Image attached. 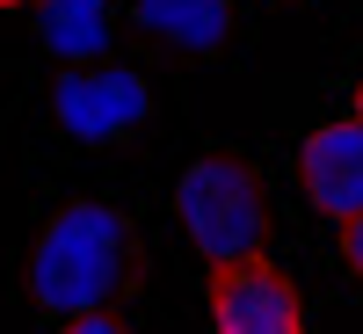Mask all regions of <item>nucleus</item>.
Wrapping results in <instances>:
<instances>
[{
	"label": "nucleus",
	"mask_w": 363,
	"mask_h": 334,
	"mask_svg": "<svg viewBox=\"0 0 363 334\" xmlns=\"http://www.w3.org/2000/svg\"><path fill=\"white\" fill-rule=\"evenodd\" d=\"M131 284V218L116 204H66L29 247V298L58 320L109 313L116 291Z\"/></svg>",
	"instance_id": "1"
},
{
	"label": "nucleus",
	"mask_w": 363,
	"mask_h": 334,
	"mask_svg": "<svg viewBox=\"0 0 363 334\" xmlns=\"http://www.w3.org/2000/svg\"><path fill=\"white\" fill-rule=\"evenodd\" d=\"M174 218L189 233V247L211 262V269H233V262H262V233H269V211H262V182L211 153V160H189L174 182Z\"/></svg>",
	"instance_id": "2"
},
{
	"label": "nucleus",
	"mask_w": 363,
	"mask_h": 334,
	"mask_svg": "<svg viewBox=\"0 0 363 334\" xmlns=\"http://www.w3.org/2000/svg\"><path fill=\"white\" fill-rule=\"evenodd\" d=\"M51 116H58L66 138L109 145V138H124L153 116V87H145L138 66H73L51 87Z\"/></svg>",
	"instance_id": "3"
},
{
	"label": "nucleus",
	"mask_w": 363,
	"mask_h": 334,
	"mask_svg": "<svg viewBox=\"0 0 363 334\" xmlns=\"http://www.w3.org/2000/svg\"><path fill=\"white\" fill-rule=\"evenodd\" d=\"M211 334H306L298 284L277 262L211 269Z\"/></svg>",
	"instance_id": "4"
},
{
	"label": "nucleus",
	"mask_w": 363,
	"mask_h": 334,
	"mask_svg": "<svg viewBox=\"0 0 363 334\" xmlns=\"http://www.w3.org/2000/svg\"><path fill=\"white\" fill-rule=\"evenodd\" d=\"M298 174H306L313 211H327L335 226L363 218V124L342 116V124H320L298 153Z\"/></svg>",
	"instance_id": "5"
},
{
	"label": "nucleus",
	"mask_w": 363,
	"mask_h": 334,
	"mask_svg": "<svg viewBox=\"0 0 363 334\" xmlns=\"http://www.w3.org/2000/svg\"><path fill=\"white\" fill-rule=\"evenodd\" d=\"M116 0H37V44L66 66H102Z\"/></svg>",
	"instance_id": "6"
},
{
	"label": "nucleus",
	"mask_w": 363,
	"mask_h": 334,
	"mask_svg": "<svg viewBox=\"0 0 363 334\" xmlns=\"http://www.w3.org/2000/svg\"><path fill=\"white\" fill-rule=\"evenodd\" d=\"M131 22L174 51H225L233 0H131Z\"/></svg>",
	"instance_id": "7"
},
{
	"label": "nucleus",
	"mask_w": 363,
	"mask_h": 334,
	"mask_svg": "<svg viewBox=\"0 0 363 334\" xmlns=\"http://www.w3.org/2000/svg\"><path fill=\"white\" fill-rule=\"evenodd\" d=\"M58 334H124V320H109V313H80V320H66Z\"/></svg>",
	"instance_id": "8"
},
{
	"label": "nucleus",
	"mask_w": 363,
	"mask_h": 334,
	"mask_svg": "<svg viewBox=\"0 0 363 334\" xmlns=\"http://www.w3.org/2000/svg\"><path fill=\"white\" fill-rule=\"evenodd\" d=\"M342 247H349V269L363 277V218H349V226H342Z\"/></svg>",
	"instance_id": "9"
},
{
	"label": "nucleus",
	"mask_w": 363,
	"mask_h": 334,
	"mask_svg": "<svg viewBox=\"0 0 363 334\" xmlns=\"http://www.w3.org/2000/svg\"><path fill=\"white\" fill-rule=\"evenodd\" d=\"M356 124H363V87H356Z\"/></svg>",
	"instance_id": "10"
},
{
	"label": "nucleus",
	"mask_w": 363,
	"mask_h": 334,
	"mask_svg": "<svg viewBox=\"0 0 363 334\" xmlns=\"http://www.w3.org/2000/svg\"><path fill=\"white\" fill-rule=\"evenodd\" d=\"M0 8H15V0H0Z\"/></svg>",
	"instance_id": "11"
}]
</instances>
